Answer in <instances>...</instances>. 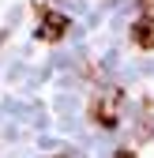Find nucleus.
<instances>
[{
    "label": "nucleus",
    "instance_id": "1",
    "mask_svg": "<svg viewBox=\"0 0 154 158\" xmlns=\"http://www.w3.org/2000/svg\"><path fill=\"white\" fill-rule=\"evenodd\" d=\"M90 117H94V124H102V128H117L120 124V90L105 87L98 98H90Z\"/></svg>",
    "mask_w": 154,
    "mask_h": 158
},
{
    "label": "nucleus",
    "instance_id": "2",
    "mask_svg": "<svg viewBox=\"0 0 154 158\" xmlns=\"http://www.w3.org/2000/svg\"><path fill=\"white\" fill-rule=\"evenodd\" d=\"M68 15H60V11H42V27H38L34 34H38V42H60V38L68 34Z\"/></svg>",
    "mask_w": 154,
    "mask_h": 158
},
{
    "label": "nucleus",
    "instance_id": "3",
    "mask_svg": "<svg viewBox=\"0 0 154 158\" xmlns=\"http://www.w3.org/2000/svg\"><path fill=\"white\" fill-rule=\"evenodd\" d=\"M132 42L139 49H154V15H139L132 23Z\"/></svg>",
    "mask_w": 154,
    "mask_h": 158
},
{
    "label": "nucleus",
    "instance_id": "4",
    "mask_svg": "<svg viewBox=\"0 0 154 158\" xmlns=\"http://www.w3.org/2000/svg\"><path fill=\"white\" fill-rule=\"evenodd\" d=\"M139 8H143V15H154V0H139Z\"/></svg>",
    "mask_w": 154,
    "mask_h": 158
}]
</instances>
